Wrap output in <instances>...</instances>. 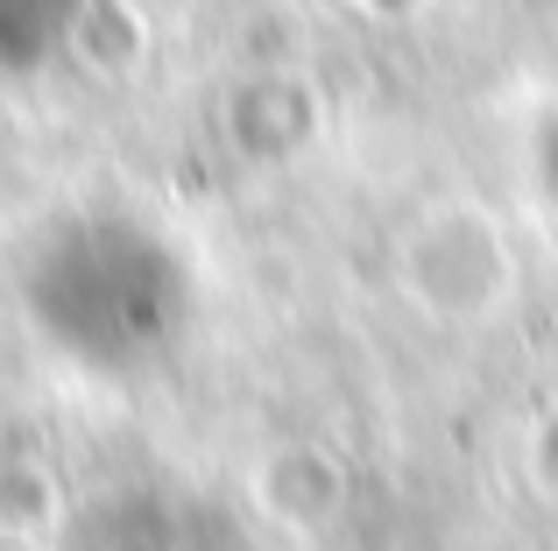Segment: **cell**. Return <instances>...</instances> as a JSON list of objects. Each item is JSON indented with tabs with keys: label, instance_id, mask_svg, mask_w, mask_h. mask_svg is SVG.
<instances>
[{
	"label": "cell",
	"instance_id": "2",
	"mask_svg": "<svg viewBox=\"0 0 558 551\" xmlns=\"http://www.w3.org/2000/svg\"><path fill=\"white\" fill-rule=\"evenodd\" d=\"M57 551H255V530L213 488L170 481V474H128V481L93 488L64 516Z\"/></svg>",
	"mask_w": 558,
	"mask_h": 551
},
{
	"label": "cell",
	"instance_id": "4",
	"mask_svg": "<svg viewBox=\"0 0 558 551\" xmlns=\"http://www.w3.org/2000/svg\"><path fill=\"white\" fill-rule=\"evenodd\" d=\"M545 184H551V198H558V121H551V135H545Z\"/></svg>",
	"mask_w": 558,
	"mask_h": 551
},
{
	"label": "cell",
	"instance_id": "3",
	"mask_svg": "<svg viewBox=\"0 0 558 551\" xmlns=\"http://www.w3.org/2000/svg\"><path fill=\"white\" fill-rule=\"evenodd\" d=\"M85 0H0V85L36 78L71 42Z\"/></svg>",
	"mask_w": 558,
	"mask_h": 551
},
{
	"label": "cell",
	"instance_id": "1",
	"mask_svg": "<svg viewBox=\"0 0 558 551\" xmlns=\"http://www.w3.org/2000/svg\"><path fill=\"white\" fill-rule=\"evenodd\" d=\"M22 311L85 375H149L191 340L198 283L170 234L135 212H57L22 255Z\"/></svg>",
	"mask_w": 558,
	"mask_h": 551
}]
</instances>
